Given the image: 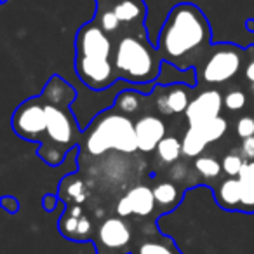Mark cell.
Segmentation results:
<instances>
[{
  "label": "cell",
  "instance_id": "cell-1",
  "mask_svg": "<svg viewBox=\"0 0 254 254\" xmlns=\"http://www.w3.org/2000/svg\"><path fill=\"white\" fill-rule=\"evenodd\" d=\"M212 39L207 16L195 4H176L162 21L157 39L160 60L181 68H197L209 51Z\"/></svg>",
  "mask_w": 254,
  "mask_h": 254
},
{
  "label": "cell",
  "instance_id": "cell-2",
  "mask_svg": "<svg viewBox=\"0 0 254 254\" xmlns=\"http://www.w3.org/2000/svg\"><path fill=\"white\" fill-rule=\"evenodd\" d=\"M46 103L47 132L40 143L39 157L49 166H60L64 152L73 146L75 127L80 129L78 120L73 119L71 106L75 99V89L60 75H53L40 94Z\"/></svg>",
  "mask_w": 254,
  "mask_h": 254
},
{
  "label": "cell",
  "instance_id": "cell-3",
  "mask_svg": "<svg viewBox=\"0 0 254 254\" xmlns=\"http://www.w3.org/2000/svg\"><path fill=\"white\" fill-rule=\"evenodd\" d=\"M117 80L132 84H153L157 82L162 66L157 47L146 35H126L119 40L113 54Z\"/></svg>",
  "mask_w": 254,
  "mask_h": 254
},
{
  "label": "cell",
  "instance_id": "cell-4",
  "mask_svg": "<svg viewBox=\"0 0 254 254\" xmlns=\"http://www.w3.org/2000/svg\"><path fill=\"white\" fill-rule=\"evenodd\" d=\"M85 148L91 155H103L108 150L134 153L139 150L136 124L124 113H115L113 110L98 113L85 139Z\"/></svg>",
  "mask_w": 254,
  "mask_h": 254
},
{
  "label": "cell",
  "instance_id": "cell-5",
  "mask_svg": "<svg viewBox=\"0 0 254 254\" xmlns=\"http://www.w3.org/2000/svg\"><path fill=\"white\" fill-rule=\"evenodd\" d=\"M12 131L26 141L42 143L47 132V113L42 96H35L16 108L11 119Z\"/></svg>",
  "mask_w": 254,
  "mask_h": 254
},
{
  "label": "cell",
  "instance_id": "cell-6",
  "mask_svg": "<svg viewBox=\"0 0 254 254\" xmlns=\"http://www.w3.org/2000/svg\"><path fill=\"white\" fill-rule=\"evenodd\" d=\"M242 64V53L235 46L223 44L214 49L211 56L204 61L200 68L202 84H225L232 80L240 70Z\"/></svg>",
  "mask_w": 254,
  "mask_h": 254
},
{
  "label": "cell",
  "instance_id": "cell-7",
  "mask_svg": "<svg viewBox=\"0 0 254 254\" xmlns=\"http://www.w3.org/2000/svg\"><path fill=\"white\" fill-rule=\"evenodd\" d=\"M75 70L80 82H84L92 91H106L117 80L115 66L110 60L99 58H78L75 56Z\"/></svg>",
  "mask_w": 254,
  "mask_h": 254
},
{
  "label": "cell",
  "instance_id": "cell-8",
  "mask_svg": "<svg viewBox=\"0 0 254 254\" xmlns=\"http://www.w3.org/2000/svg\"><path fill=\"white\" fill-rule=\"evenodd\" d=\"M112 53V40L98 21H89L87 25L80 26L75 37V56L110 60Z\"/></svg>",
  "mask_w": 254,
  "mask_h": 254
},
{
  "label": "cell",
  "instance_id": "cell-9",
  "mask_svg": "<svg viewBox=\"0 0 254 254\" xmlns=\"http://www.w3.org/2000/svg\"><path fill=\"white\" fill-rule=\"evenodd\" d=\"M96 254H124L131 244V228L122 218H108L94 235Z\"/></svg>",
  "mask_w": 254,
  "mask_h": 254
},
{
  "label": "cell",
  "instance_id": "cell-10",
  "mask_svg": "<svg viewBox=\"0 0 254 254\" xmlns=\"http://www.w3.org/2000/svg\"><path fill=\"white\" fill-rule=\"evenodd\" d=\"M228 129V122L223 117L211 120L200 127H190L183 136V155L185 157H198L205 150V146L218 141Z\"/></svg>",
  "mask_w": 254,
  "mask_h": 254
},
{
  "label": "cell",
  "instance_id": "cell-11",
  "mask_svg": "<svg viewBox=\"0 0 254 254\" xmlns=\"http://www.w3.org/2000/svg\"><path fill=\"white\" fill-rule=\"evenodd\" d=\"M223 105H225V98L218 89H207V91L200 92L197 98L191 99L185 112L190 127H200L221 117Z\"/></svg>",
  "mask_w": 254,
  "mask_h": 254
},
{
  "label": "cell",
  "instance_id": "cell-12",
  "mask_svg": "<svg viewBox=\"0 0 254 254\" xmlns=\"http://www.w3.org/2000/svg\"><path fill=\"white\" fill-rule=\"evenodd\" d=\"M157 202L153 197V190L146 185H138L131 188L117 204V214L120 218H129V216H139L145 218L150 216L155 209Z\"/></svg>",
  "mask_w": 254,
  "mask_h": 254
},
{
  "label": "cell",
  "instance_id": "cell-13",
  "mask_svg": "<svg viewBox=\"0 0 254 254\" xmlns=\"http://www.w3.org/2000/svg\"><path fill=\"white\" fill-rule=\"evenodd\" d=\"M167 127L164 120L155 115H145L136 122V138L141 152L150 153L157 150L159 143L166 138Z\"/></svg>",
  "mask_w": 254,
  "mask_h": 254
},
{
  "label": "cell",
  "instance_id": "cell-14",
  "mask_svg": "<svg viewBox=\"0 0 254 254\" xmlns=\"http://www.w3.org/2000/svg\"><path fill=\"white\" fill-rule=\"evenodd\" d=\"M162 87V85H160ZM190 105L188 91L181 84L164 87V92L157 96L155 106L162 115H176V113H185Z\"/></svg>",
  "mask_w": 254,
  "mask_h": 254
},
{
  "label": "cell",
  "instance_id": "cell-15",
  "mask_svg": "<svg viewBox=\"0 0 254 254\" xmlns=\"http://www.w3.org/2000/svg\"><path fill=\"white\" fill-rule=\"evenodd\" d=\"M122 25H143L148 19V11L143 0H106Z\"/></svg>",
  "mask_w": 254,
  "mask_h": 254
},
{
  "label": "cell",
  "instance_id": "cell-16",
  "mask_svg": "<svg viewBox=\"0 0 254 254\" xmlns=\"http://www.w3.org/2000/svg\"><path fill=\"white\" fill-rule=\"evenodd\" d=\"M197 73H198L197 68L181 70V68L167 63V61H162L159 78H157V85L169 87V85L181 84V85H188V87H197L198 85V75Z\"/></svg>",
  "mask_w": 254,
  "mask_h": 254
},
{
  "label": "cell",
  "instance_id": "cell-17",
  "mask_svg": "<svg viewBox=\"0 0 254 254\" xmlns=\"http://www.w3.org/2000/svg\"><path fill=\"white\" fill-rule=\"evenodd\" d=\"M242 197V183L239 178H228L219 185L218 191L214 193V200L219 209L228 212H235L240 207Z\"/></svg>",
  "mask_w": 254,
  "mask_h": 254
},
{
  "label": "cell",
  "instance_id": "cell-18",
  "mask_svg": "<svg viewBox=\"0 0 254 254\" xmlns=\"http://www.w3.org/2000/svg\"><path fill=\"white\" fill-rule=\"evenodd\" d=\"M134 254H181L178 244H174L166 233L160 239H148L136 247Z\"/></svg>",
  "mask_w": 254,
  "mask_h": 254
},
{
  "label": "cell",
  "instance_id": "cell-19",
  "mask_svg": "<svg viewBox=\"0 0 254 254\" xmlns=\"http://www.w3.org/2000/svg\"><path fill=\"white\" fill-rule=\"evenodd\" d=\"M141 91L138 89H124L117 94L115 98V108L119 110L120 113H127V115H132L139 110L141 106V99H143Z\"/></svg>",
  "mask_w": 254,
  "mask_h": 254
},
{
  "label": "cell",
  "instance_id": "cell-20",
  "mask_svg": "<svg viewBox=\"0 0 254 254\" xmlns=\"http://www.w3.org/2000/svg\"><path fill=\"white\" fill-rule=\"evenodd\" d=\"M60 198L80 205L87 198V188H85V185L82 181L66 176L60 187Z\"/></svg>",
  "mask_w": 254,
  "mask_h": 254
},
{
  "label": "cell",
  "instance_id": "cell-21",
  "mask_svg": "<svg viewBox=\"0 0 254 254\" xmlns=\"http://www.w3.org/2000/svg\"><path fill=\"white\" fill-rule=\"evenodd\" d=\"M157 157L162 164H174L183 155V145L174 136H166L157 146Z\"/></svg>",
  "mask_w": 254,
  "mask_h": 254
},
{
  "label": "cell",
  "instance_id": "cell-22",
  "mask_svg": "<svg viewBox=\"0 0 254 254\" xmlns=\"http://www.w3.org/2000/svg\"><path fill=\"white\" fill-rule=\"evenodd\" d=\"M153 197H155V202L159 205H162L164 209H173L178 202L181 200L180 197V190L174 183L171 181H164V183H159L155 188H153Z\"/></svg>",
  "mask_w": 254,
  "mask_h": 254
},
{
  "label": "cell",
  "instance_id": "cell-23",
  "mask_svg": "<svg viewBox=\"0 0 254 254\" xmlns=\"http://www.w3.org/2000/svg\"><path fill=\"white\" fill-rule=\"evenodd\" d=\"M195 169L204 180H216L221 174L223 166L214 157H197L195 159Z\"/></svg>",
  "mask_w": 254,
  "mask_h": 254
},
{
  "label": "cell",
  "instance_id": "cell-24",
  "mask_svg": "<svg viewBox=\"0 0 254 254\" xmlns=\"http://www.w3.org/2000/svg\"><path fill=\"white\" fill-rule=\"evenodd\" d=\"M244 162H246V160H244L242 153H237V152L228 153L221 162L223 173H225L228 178H237L240 173V169H242Z\"/></svg>",
  "mask_w": 254,
  "mask_h": 254
},
{
  "label": "cell",
  "instance_id": "cell-25",
  "mask_svg": "<svg viewBox=\"0 0 254 254\" xmlns=\"http://www.w3.org/2000/svg\"><path fill=\"white\" fill-rule=\"evenodd\" d=\"M242 183V181H240ZM240 212L254 214V185L242 183V197H240Z\"/></svg>",
  "mask_w": 254,
  "mask_h": 254
},
{
  "label": "cell",
  "instance_id": "cell-26",
  "mask_svg": "<svg viewBox=\"0 0 254 254\" xmlns=\"http://www.w3.org/2000/svg\"><path fill=\"white\" fill-rule=\"evenodd\" d=\"M246 105H247V96L242 91H239V89L230 91L225 96V108L230 110V112H240Z\"/></svg>",
  "mask_w": 254,
  "mask_h": 254
},
{
  "label": "cell",
  "instance_id": "cell-27",
  "mask_svg": "<svg viewBox=\"0 0 254 254\" xmlns=\"http://www.w3.org/2000/svg\"><path fill=\"white\" fill-rule=\"evenodd\" d=\"M235 131L242 139L254 136V119H251V117H242V119H239V122H237V126H235Z\"/></svg>",
  "mask_w": 254,
  "mask_h": 254
},
{
  "label": "cell",
  "instance_id": "cell-28",
  "mask_svg": "<svg viewBox=\"0 0 254 254\" xmlns=\"http://www.w3.org/2000/svg\"><path fill=\"white\" fill-rule=\"evenodd\" d=\"M91 233H92L91 219H89L85 214H82L80 219H78V226H77V232H75L73 240H89Z\"/></svg>",
  "mask_w": 254,
  "mask_h": 254
},
{
  "label": "cell",
  "instance_id": "cell-29",
  "mask_svg": "<svg viewBox=\"0 0 254 254\" xmlns=\"http://www.w3.org/2000/svg\"><path fill=\"white\" fill-rule=\"evenodd\" d=\"M237 178H239L242 183H253L254 185V160H246Z\"/></svg>",
  "mask_w": 254,
  "mask_h": 254
},
{
  "label": "cell",
  "instance_id": "cell-30",
  "mask_svg": "<svg viewBox=\"0 0 254 254\" xmlns=\"http://www.w3.org/2000/svg\"><path fill=\"white\" fill-rule=\"evenodd\" d=\"M240 153H242L244 159L254 160V136H251V138L244 139L242 146H240Z\"/></svg>",
  "mask_w": 254,
  "mask_h": 254
},
{
  "label": "cell",
  "instance_id": "cell-31",
  "mask_svg": "<svg viewBox=\"0 0 254 254\" xmlns=\"http://www.w3.org/2000/svg\"><path fill=\"white\" fill-rule=\"evenodd\" d=\"M2 207H4L7 212H11V214H16V212L19 211V204L14 197H4L2 198Z\"/></svg>",
  "mask_w": 254,
  "mask_h": 254
},
{
  "label": "cell",
  "instance_id": "cell-32",
  "mask_svg": "<svg viewBox=\"0 0 254 254\" xmlns=\"http://www.w3.org/2000/svg\"><path fill=\"white\" fill-rule=\"evenodd\" d=\"M187 176V166H185L183 162L176 164V166L171 169V178H173L174 181H180L183 180V178Z\"/></svg>",
  "mask_w": 254,
  "mask_h": 254
},
{
  "label": "cell",
  "instance_id": "cell-33",
  "mask_svg": "<svg viewBox=\"0 0 254 254\" xmlns=\"http://www.w3.org/2000/svg\"><path fill=\"white\" fill-rule=\"evenodd\" d=\"M56 204H58V195H54V193H47L46 197L42 198V205L47 212L53 211V209L56 207Z\"/></svg>",
  "mask_w": 254,
  "mask_h": 254
},
{
  "label": "cell",
  "instance_id": "cell-34",
  "mask_svg": "<svg viewBox=\"0 0 254 254\" xmlns=\"http://www.w3.org/2000/svg\"><path fill=\"white\" fill-rule=\"evenodd\" d=\"M246 78L251 82V84H254V60H251L249 63H247V66H246Z\"/></svg>",
  "mask_w": 254,
  "mask_h": 254
},
{
  "label": "cell",
  "instance_id": "cell-35",
  "mask_svg": "<svg viewBox=\"0 0 254 254\" xmlns=\"http://www.w3.org/2000/svg\"><path fill=\"white\" fill-rule=\"evenodd\" d=\"M251 91H253V92H254V84H251Z\"/></svg>",
  "mask_w": 254,
  "mask_h": 254
},
{
  "label": "cell",
  "instance_id": "cell-36",
  "mask_svg": "<svg viewBox=\"0 0 254 254\" xmlns=\"http://www.w3.org/2000/svg\"><path fill=\"white\" fill-rule=\"evenodd\" d=\"M5 2H7V0H2V4H5Z\"/></svg>",
  "mask_w": 254,
  "mask_h": 254
}]
</instances>
